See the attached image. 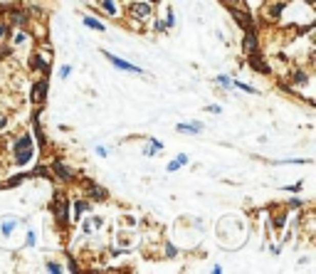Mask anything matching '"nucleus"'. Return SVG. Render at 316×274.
<instances>
[{
  "mask_svg": "<svg viewBox=\"0 0 316 274\" xmlns=\"http://www.w3.org/2000/svg\"><path fill=\"white\" fill-rule=\"evenodd\" d=\"M207 111H213V114H220V107H218V104H213V107H207Z\"/></svg>",
  "mask_w": 316,
  "mask_h": 274,
  "instance_id": "4c0bfd02",
  "label": "nucleus"
},
{
  "mask_svg": "<svg viewBox=\"0 0 316 274\" xmlns=\"http://www.w3.org/2000/svg\"><path fill=\"white\" fill-rule=\"evenodd\" d=\"M153 30L163 32V30H168V28H165V23H163V20H156V23H153Z\"/></svg>",
  "mask_w": 316,
  "mask_h": 274,
  "instance_id": "72a5a7b5",
  "label": "nucleus"
},
{
  "mask_svg": "<svg viewBox=\"0 0 316 274\" xmlns=\"http://www.w3.org/2000/svg\"><path fill=\"white\" fill-rule=\"evenodd\" d=\"M13 149H15V165H28L32 161V156H35V146H32V136L30 134L17 138Z\"/></svg>",
  "mask_w": 316,
  "mask_h": 274,
  "instance_id": "f257e3e1",
  "label": "nucleus"
},
{
  "mask_svg": "<svg viewBox=\"0 0 316 274\" xmlns=\"http://www.w3.org/2000/svg\"><path fill=\"white\" fill-rule=\"evenodd\" d=\"M165 28H176V15H173V8H168V13H165Z\"/></svg>",
  "mask_w": 316,
  "mask_h": 274,
  "instance_id": "b1692460",
  "label": "nucleus"
},
{
  "mask_svg": "<svg viewBox=\"0 0 316 274\" xmlns=\"http://www.w3.org/2000/svg\"><path fill=\"white\" fill-rule=\"evenodd\" d=\"M96 153H99V156L104 158V156H107V149H104V146H96Z\"/></svg>",
  "mask_w": 316,
  "mask_h": 274,
  "instance_id": "58836bf2",
  "label": "nucleus"
},
{
  "mask_svg": "<svg viewBox=\"0 0 316 274\" xmlns=\"http://www.w3.org/2000/svg\"><path fill=\"white\" fill-rule=\"evenodd\" d=\"M89 207H92V203H89V200H74V203H72V210H74V220L82 218V215L87 213V210H89Z\"/></svg>",
  "mask_w": 316,
  "mask_h": 274,
  "instance_id": "2eb2a0df",
  "label": "nucleus"
},
{
  "mask_svg": "<svg viewBox=\"0 0 316 274\" xmlns=\"http://www.w3.org/2000/svg\"><path fill=\"white\" fill-rule=\"evenodd\" d=\"M291 82L297 84L299 89H304V87L309 84V74H306V72H302V69H294V72H291Z\"/></svg>",
  "mask_w": 316,
  "mask_h": 274,
  "instance_id": "dca6fc26",
  "label": "nucleus"
},
{
  "mask_svg": "<svg viewBox=\"0 0 316 274\" xmlns=\"http://www.w3.org/2000/svg\"><path fill=\"white\" fill-rule=\"evenodd\" d=\"M25 42H28V32H25L23 28H17V32L13 35V45L15 47H20V45H25Z\"/></svg>",
  "mask_w": 316,
  "mask_h": 274,
  "instance_id": "4be33fe9",
  "label": "nucleus"
},
{
  "mask_svg": "<svg viewBox=\"0 0 316 274\" xmlns=\"http://www.w3.org/2000/svg\"><path fill=\"white\" fill-rule=\"evenodd\" d=\"M8 35H10V25H0V42L8 40Z\"/></svg>",
  "mask_w": 316,
  "mask_h": 274,
  "instance_id": "c756f323",
  "label": "nucleus"
},
{
  "mask_svg": "<svg viewBox=\"0 0 316 274\" xmlns=\"http://www.w3.org/2000/svg\"><path fill=\"white\" fill-rule=\"evenodd\" d=\"M69 74H72V67H69V65H65V67L59 69V77H62V79H67Z\"/></svg>",
  "mask_w": 316,
  "mask_h": 274,
  "instance_id": "2f4dec72",
  "label": "nucleus"
},
{
  "mask_svg": "<svg viewBox=\"0 0 316 274\" xmlns=\"http://www.w3.org/2000/svg\"><path fill=\"white\" fill-rule=\"evenodd\" d=\"M284 222H287V215H279V218L272 220V225H275L277 230H282V227H284Z\"/></svg>",
  "mask_w": 316,
  "mask_h": 274,
  "instance_id": "c85d7f7f",
  "label": "nucleus"
},
{
  "mask_svg": "<svg viewBox=\"0 0 316 274\" xmlns=\"http://www.w3.org/2000/svg\"><path fill=\"white\" fill-rule=\"evenodd\" d=\"M233 87H237V89H242V92H247V94H255V92H257L255 87H249V84H245V82H233Z\"/></svg>",
  "mask_w": 316,
  "mask_h": 274,
  "instance_id": "a878e982",
  "label": "nucleus"
},
{
  "mask_svg": "<svg viewBox=\"0 0 316 274\" xmlns=\"http://www.w3.org/2000/svg\"><path fill=\"white\" fill-rule=\"evenodd\" d=\"M163 151V143H161V141H158V138H151V141H149V149H146V156H156V153H161Z\"/></svg>",
  "mask_w": 316,
  "mask_h": 274,
  "instance_id": "412c9836",
  "label": "nucleus"
},
{
  "mask_svg": "<svg viewBox=\"0 0 316 274\" xmlns=\"http://www.w3.org/2000/svg\"><path fill=\"white\" fill-rule=\"evenodd\" d=\"M28 178V176H25V173H17V176H13V178L10 180H5V183H0V188H3V191H10V188H17V185H20V183H23V180Z\"/></svg>",
  "mask_w": 316,
  "mask_h": 274,
  "instance_id": "aec40b11",
  "label": "nucleus"
},
{
  "mask_svg": "<svg viewBox=\"0 0 316 274\" xmlns=\"http://www.w3.org/2000/svg\"><path fill=\"white\" fill-rule=\"evenodd\" d=\"M30 13H32V15H42V8H40V5H30Z\"/></svg>",
  "mask_w": 316,
  "mask_h": 274,
  "instance_id": "e433bc0d",
  "label": "nucleus"
},
{
  "mask_svg": "<svg viewBox=\"0 0 316 274\" xmlns=\"http://www.w3.org/2000/svg\"><path fill=\"white\" fill-rule=\"evenodd\" d=\"M178 129V134H188V136H198L200 131H203V123L200 121H191V123H178L176 126Z\"/></svg>",
  "mask_w": 316,
  "mask_h": 274,
  "instance_id": "ddd939ff",
  "label": "nucleus"
},
{
  "mask_svg": "<svg viewBox=\"0 0 316 274\" xmlns=\"http://www.w3.org/2000/svg\"><path fill=\"white\" fill-rule=\"evenodd\" d=\"M247 62L252 65V69H255V72H262V74H269V72H272V67H269V65L264 62V57L260 55V50H257V52H249Z\"/></svg>",
  "mask_w": 316,
  "mask_h": 274,
  "instance_id": "1a4fd4ad",
  "label": "nucleus"
},
{
  "mask_svg": "<svg viewBox=\"0 0 316 274\" xmlns=\"http://www.w3.org/2000/svg\"><path fill=\"white\" fill-rule=\"evenodd\" d=\"M176 255H178V249H176V247H173V245H165V257H176Z\"/></svg>",
  "mask_w": 316,
  "mask_h": 274,
  "instance_id": "7c9ffc66",
  "label": "nucleus"
},
{
  "mask_svg": "<svg viewBox=\"0 0 316 274\" xmlns=\"http://www.w3.org/2000/svg\"><path fill=\"white\" fill-rule=\"evenodd\" d=\"M5 129H8V116H5V114H0V134H3Z\"/></svg>",
  "mask_w": 316,
  "mask_h": 274,
  "instance_id": "473e14b6",
  "label": "nucleus"
},
{
  "mask_svg": "<svg viewBox=\"0 0 316 274\" xmlns=\"http://www.w3.org/2000/svg\"><path fill=\"white\" fill-rule=\"evenodd\" d=\"M225 3H235V0H225Z\"/></svg>",
  "mask_w": 316,
  "mask_h": 274,
  "instance_id": "a19ab883",
  "label": "nucleus"
},
{
  "mask_svg": "<svg viewBox=\"0 0 316 274\" xmlns=\"http://www.w3.org/2000/svg\"><path fill=\"white\" fill-rule=\"evenodd\" d=\"M151 15H153V3L151 0H134V3L129 5V17L136 20V23L149 20Z\"/></svg>",
  "mask_w": 316,
  "mask_h": 274,
  "instance_id": "f03ea898",
  "label": "nucleus"
},
{
  "mask_svg": "<svg viewBox=\"0 0 316 274\" xmlns=\"http://www.w3.org/2000/svg\"><path fill=\"white\" fill-rule=\"evenodd\" d=\"M215 82L220 84L222 89H230V87H233V79H230V77H225V74H220V77H218Z\"/></svg>",
  "mask_w": 316,
  "mask_h": 274,
  "instance_id": "393cba45",
  "label": "nucleus"
},
{
  "mask_svg": "<svg viewBox=\"0 0 316 274\" xmlns=\"http://www.w3.org/2000/svg\"><path fill=\"white\" fill-rule=\"evenodd\" d=\"M52 215H55V222L59 227H69V203L65 195H57L55 203H52Z\"/></svg>",
  "mask_w": 316,
  "mask_h": 274,
  "instance_id": "20e7f679",
  "label": "nucleus"
},
{
  "mask_svg": "<svg viewBox=\"0 0 316 274\" xmlns=\"http://www.w3.org/2000/svg\"><path fill=\"white\" fill-rule=\"evenodd\" d=\"M99 5L104 8V13L107 15H116V5H114V0H99Z\"/></svg>",
  "mask_w": 316,
  "mask_h": 274,
  "instance_id": "5701e85b",
  "label": "nucleus"
},
{
  "mask_svg": "<svg viewBox=\"0 0 316 274\" xmlns=\"http://www.w3.org/2000/svg\"><path fill=\"white\" fill-rule=\"evenodd\" d=\"M47 89H50L47 77H42L40 82L32 84V94H30V99H32V104H35V107H42V104H45V99H47Z\"/></svg>",
  "mask_w": 316,
  "mask_h": 274,
  "instance_id": "423d86ee",
  "label": "nucleus"
},
{
  "mask_svg": "<svg viewBox=\"0 0 316 274\" xmlns=\"http://www.w3.org/2000/svg\"><path fill=\"white\" fill-rule=\"evenodd\" d=\"M82 23L89 30H99V32H104V30H107V28H104V23H101V20H96V17H92V15H84Z\"/></svg>",
  "mask_w": 316,
  "mask_h": 274,
  "instance_id": "6ab92c4d",
  "label": "nucleus"
},
{
  "mask_svg": "<svg viewBox=\"0 0 316 274\" xmlns=\"http://www.w3.org/2000/svg\"><path fill=\"white\" fill-rule=\"evenodd\" d=\"M284 8H287V3H272V5H267L269 20H272V23H275V20H279V17H282V13H284Z\"/></svg>",
  "mask_w": 316,
  "mask_h": 274,
  "instance_id": "4468645a",
  "label": "nucleus"
},
{
  "mask_svg": "<svg viewBox=\"0 0 316 274\" xmlns=\"http://www.w3.org/2000/svg\"><path fill=\"white\" fill-rule=\"evenodd\" d=\"M20 225V220L13 218V215H5V218H0V235L3 237H10L15 233V227Z\"/></svg>",
  "mask_w": 316,
  "mask_h": 274,
  "instance_id": "9b49d317",
  "label": "nucleus"
},
{
  "mask_svg": "<svg viewBox=\"0 0 316 274\" xmlns=\"http://www.w3.org/2000/svg\"><path fill=\"white\" fill-rule=\"evenodd\" d=\"M104 57L109 59L111 65L116 69H121V72H134V74H143V69L136 67V65H131V62H126V59H119L116 55H111V52H104Z\"/></svg>",
  "mask_w": 316,
  "mask_h": 274,
  "instance_id": "6e6552de",
  "label": "nucleus"
},
{
  "mask_svg": "<svg viewBox=\"0 0 316 274\" xmlns=\"http://www.w3.org/2000/svg\"><path fill=\"white\" fill-rule=\"evenodd\" d=\"M50 171H52V176H55V178H59L62 183H72V180L79 178V173H77L74 168H69L65 161H59V158H55V161L50 163Z\"/></svg>",
  "mask_w": 316,
  "mask_h": 274,
  "instance_id": "39448f33",
  "label": "nucleus"
},
{
  "mask_svg": "<svg viewBox=\"0 0 316 274\" xmlns=\"http://www.w3.org/2000/svg\"><path fill=\"white\" fill-rule=\"evenodd\" d=\"M32 129H35V138H37V143H40V151H45V149H47V138H45V131H42V126H40V121H37V116H35Z\"/></svg>",
  "mask_w": 316,
  "mask_h": 274,
  "instance_id": "f3484780",
  "label": "nucleus"
},
{
  "mask_svg": "<svg viewBox=\"0 0 316 274\" xmlns=\"http://www.w3.org/2000/svg\"><path fill=\"white\" fill-rule=\"evenodd\" d=\"M25 245H28V247H32V245H35V233H32V230H30V233H28V240H25Z\"/></svg>",
  "mask_w": 316,
  "mask_h": 274,
  "instance_id": "f704fd0d",
  "label": "nucleus"
},
{
  "mask_svg": "<svg viewBox=\"0 0 316 274\" xmlns=\"http://www.w3.org/2000/svg\"><path fill=\"white\" fill-rule=\"evenodd\" d=\"M304 205V203H302V200H299V198H291V200H289V203H287V207H289V210H299V207H302Z\"/></svg>",
  "mask_w": 316,
  "mask_h": 274,
  "instance_id": "cd10ccee",
  "label": "nucleus"
},
{
  "mask_svg": "<svg viewBox=\"0 0 316 274\" xmlns=\"http://www.w3.org/2000/svg\"><path fill=\"white\" fill-rule=\"evenodd\" d=\"M287 191L289 193H299L302 191V183H297V185H287Z\"/></svg>",
  "mask_w": 316,
  "mask_h": 274,
  "instance_id": "c9c22d12",
  "label": "nucleus"
},
{
  "mask_svg": "<svg viewBox=\"0 0 316 274\" xmlns=\"http://www.w3.org/2000/svg\"><path fill=\"white\" fill-rule=\"evenodd\" d=\"M230 5V13H233V17L237 20V25H242L245 30H255V20H252V13H249L247 5H237V0L235 3H227Z\"/></svg>",
  "mask_w": 316,
  "mask_h": 274,
  "instance_id": "7ed1b4c3",
  "label": "nucleus"
},
{
  "mask_svg": "<svg viewBox=\"0 0 316 274\" xmlns=\"http://www.w3.org/2000/svg\"><path fill=\"white\" fill-rule=\"evenodd\" d=\"M245 52H257L260 50V40H257V30H245V40H242Z\"/></svg>",
  "mask_w": 316,
  "mask_h": 274,
  "instance_id": "9d476101",
  "label": "nucleus"
},
{
  "mask_svg": "<svg viewBox=\"0 0 316 274\" xmlns=\"http://www.w3.org/2000/svg\"><path fill=\"white\" fill-rule=\"evenodd\" d=\"M304 3H306V5H314V0H304Z\"/></svg>",
  "mask_w": 316,
  "mask_h": 274,
  "instance_id": "ea45409f",
  "label": "nucleus"
},
{
  "mask_svg": "<svg viewBox=\"0 0 316 274\" xmlns=\"http://www.w3.org/2000/svg\"><path fill=\"white\" fill-rule=\"evenodd\" d=\"M185 163H188V156H185V153H178V156L168 163V168H165V171H168V173H176L180 165H185Z\"/></svg>",
  "mask_w": 316,
  "mask_h": 274,
  "instance_id": "a211bd4d",
  "label": "nucleus"
},
{
  "mask_svg": "<svg viewBox=\"0 0 316 274\" xmlns=\"http://www.w3.org/2000/svg\"><path fill=\"white\" fill-rule=\"evenodd\" d=\"M65 267L59 264V262H47V272H52V274H57V272H62Z\"/></svg>",
  "mask_w": 316,
  "mask_h": 274,
  "instance_id": "bb28decb",
  "label": "nucleus"
},
{
  "mask_svg": "<svg viewBox=\"0 0 316 274\" xmlns=\"http://www.w3.org/2000/svg\"><path fill=\"white\" fill-rule=\"evenodd\" d=\"M8 20H10L13 28H25L30 20V13L25 8H10V10H8Z\"/></svg>",
  "mask_w": 316,
  "mask_h": 274,
  "instance_id": "0eeeda50",
  "label": "nucleus"
},
{
  "mask_svg": "<svg viewBox=\"0 0 316 274\" xmlns=\"http://www.w3.org/2000/svg\"><path fill=\"white\" fill-rule=\"evenodd\" d=\"M84 188H87V195H89L92 200H107V198H109V191L101 188V185H96V183H87Z\"/></svg>",
  "mask_w": 316,
  "mask_h": 274,
  "instance_id": "f8f14e48",
  "label": "nucleus"
}]
</instances>
